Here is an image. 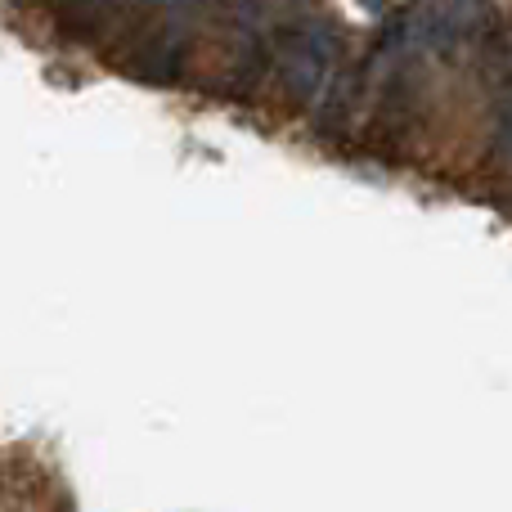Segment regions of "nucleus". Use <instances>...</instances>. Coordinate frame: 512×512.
I'll list each match as a JSON object with an SVG mask.
<instances>
[{"label": "nucleus", "mask_w": 512, "mask_h": 512, "mask_svg": "<svg viewBox=\"0 0 512 512\" xmlns=\"http://www.w3.org/2000/svg\"><path fill=\"white\" fill-rule=\"evenodd\" d=\"M50 14H59V18H68V23H86V18H99L104 14V5L108 0H41Z\"/></svg>", "instance_id": "39448f33"}, {"label": "nucleus", "mask_w": 512, "mask_h": 512, "mask_svg": "<svg viewBox=\"0 0 512 512\" xmlns=\"http://www.w3.org/2000/svg\"><path fill=\"white\" fill-rule=\"evenodd\" d=\"M342 59V36L337 27L306 18L297 27H283L274 63H279V86L297 108L319 104V95L333 81V63Z\"/></svg>", "instance_id": "f257e3e1"}, {"label": "nucleus", "mask_w": 512, "mask_h": 512, "mask_svg": "<svg viewBox=\"0 0 512 512\" xmlns=\"http://www.w3.org/2000/svg\"><path fill=\"white\" fill-rule=\"evenodd\" d=\"M185 50H189V32L185 23H162L158 32L144 36L140 54H135V72L153 86H171L180 77V63H185Z\"/></svg>", "instance_id": "7ed1b4c3"}, {"label": "nucleus", "mask_w": 512, "mask_h": 512, "mask_svg": "<svg viewBox=\"0 0 512 512\" xmlns=\"http://www.w3.org/2000/svg\"><path fill=\"white\" fill-rule=\"evenodd\" d=\"M364 77H369V63H351V68L333 72L328 90L315 104V131L324 135V140H342L346 135L355 104H360V95H364Z\"/></svg>", "instance_id": "f03ea898"}, {"label": "nucleus", "mask_w": 512, "mask_h": 512, "mask_svg": "<svg viewBox=\"0 0 512 512\" xmlns=\"http://www.w3.org/2000/svg\"><path fill=\"white\" fill-rule=\"evenodd\" d=\"M355 5H360V9H364V14H382V9H387V5H391V0H355Z\"/></svg>", "instance_id": "423d86ee"}, {"label": "nucleus", "mask_w": 512, "mask_h": 512, "mask_svg": "<svg viewBox=\"0 0 512 512\" xmlns=\"http://www.w3.org/2000/svg\"><path fill=\"white\" fill-rule=\"evenodd\" d=\"M490 158L512 167V86L495 90V122H490Z\"/></svg>", "instance_id": "20e7f679"}]
</instances>
